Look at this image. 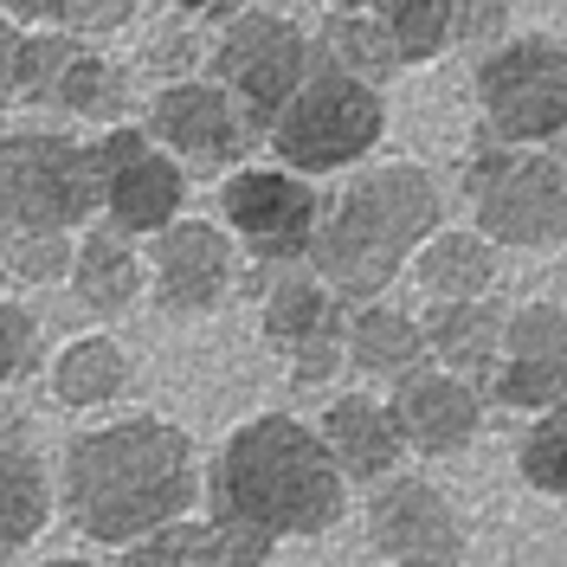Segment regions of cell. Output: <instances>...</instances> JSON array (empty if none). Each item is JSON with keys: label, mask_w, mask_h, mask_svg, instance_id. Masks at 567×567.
<instances>
[{"label": "cell", "mask_w": 567, "mask_h": 567, "mask_svg": "<svg viewBox=\"0 0 567 567\" xmlns=\"http://www.w3.org/2000/svg\"><path fill=\"white\" fill-rule=\"evenodd\" d=\"M59 509L84 542L97 548H130L162 523H175L200 496V471H194V439L181 425L136 413L116 425H91L78 432L59 458Z\"/></svg>", "instance_id": "6da1fadb"}, {"label": "cell", "mask_w": 567, "mask_h": 567, "mask_svg": "<svg viewBox=\"0 0 567 567\" xmlns=\"http://www.w3.org/2000/svg\"><path fill=\"white\" fill-rule=\"evenodd\" d=\"M342 503H349V477L336 471L317 425L290 413H258L239 432H226V445L213 452V523H239L271 542H290V535H329L342 523Z\"/></svg>", "instance_id": "7a4b0ae2"}, {"label": "cell", "mask_w": 567, "mask_h": 567, "mask_svg": "<svg viewBox=\"0 0 567 567\" xmlns=\"http://www.w3.org/2000/svg\"><path fill=\"white\" fill-rule=\"evenodd\" d=\"M439 181L413 168V162H388L374 175H361L317 219V239L303 251V265L317 271V284L336 303H374L406 258L439 233Z\"/></svg>", "instance_id": "3957f363"}, {"label": "cell", "mask_w": 567, "mask_h": 567, "mask_svg": "<svg viewBox=\"0 0 567 567\" xmlns=\"http://www.w3.org/2000/svg\"><path fill=\"white\" fill-rule=\"evenodd\" d=\"M464 200L477 219V239L491 246H561L567 239V162L548 148H503L477 136V155L464 168Z\"/></svg>", "instance_id": "277c9868"}, {"label": "cell", "mask_w": 567, "mask_h": 567, "mask_svg": "<svg viewBox=\"0 0 567 567\" xmlns=\"http://www.w3.org/2000/svg\"><path fill=\"white\" fill-rule=\"evenodd\" d=\"M381 136H388V97L329 65L303 71V84L265 130V142L278 148L290 175H336V168L361 162Z\"/></svg>", "instance_id": "5b68a950"}, {"label": "cell", "mask_w": 567, "mask_h": 567, "mask_svg": "<svg viewBox=\"0 0 567 567\" xmlns=\"http://www.w3.org/2000/svg\"><path fill=\"white\" fill-rule=\"evenodd\" d=\"M97 213V168L59 130L0 136V233H78Z\"/></svg>", "instance_id": "8992f818"}, {"label": "cell", "mask_w": 567, "mask_h": 567, "mask_svg": "<svg viewBox=\"0 0 567 567\" xmlns=\"http://www.w3.org/2000/svg\"><path fill=\"white\" fill-rule=\"evenodd\" d=\"M484 136L503 148H548L567 123V45L561 39H496L477 65Z\"/></svg>", "instance_id": "52a82bcc"}, {"label": "cell", "mask_w": 567, "mask_h": 567, "mask_svg": "<svg viewBox=\"0 0 567 567\" xmlns=\"http://www.w3.org/2000/svg\"><path fill=\"white\" fill-rule=\"evenodd\" d=\"M213 84L226 91V104L239 110V123H246V136L258 142L271 130V116L290 104V91L303 84V71H310V39L297 33L290 20L278 13H233L219 39H213Z\"/></svg>", "instance_id": "ba28073f"}, {"label": "cell", "mask_w": 567, "mask_h": 567, "mask_svg": "<svg viewBox=\"0 0 567 567\" xmlns=\"http://www.w3.org/2000/svg\"><path fill=\"white\" fill-rule=\"evenodd\" d=\"M239 284L258 290V329L290 361V374L303 388H317L342 368V329L349 322L310 265H251V271L239 265Z\"/></svg>", "instance_id": "9c48e42d"}, {"label": "cell", "mask_w": 567, "mask_h": 567, "mask_svg": "<svg viewBox=\"0 0 567 567\" xmlns=\"http://www.w3.org/2000/svg\"><path fill=\"white\" fill-rule=\"evenodd\" d=\"M219 219H226V239L246 251L251 265H303V251L317 239L322 200L310 175L239 168L219 187Z\"/></svg>", "instance_id": "30bf717a"}, {"label": "cell", "mask_w": 567, "mask_h": 567, "mask_svg": "<svg viewBox=\"0 0 567 567\" xmlns=\"http://www.w3.org/2000/svg\"><path fill=\"white\" fill-rule=\"evenodd\" d=\"M91 168H97V213L110 219V233L155 239L168 219H181L187 175L175 168V155H162L142 130H110L91 148Z\"/></svg>", "instance_id": "8fae6325"}, {"label": "cell", "mask_w": 567, "mask_h": 567, "mask_svg": "<svg viewBox=\"0 0 567 567\" xmlns=\"http://www.w3.org/2000/svg\"><path fill=\"white\" fill-rule=\"evenodd\" d=\"M368 542L393 567H464V555H471V529H464L458 503L425 477H406V471L374 484Z\"/></svg>", "instance_id": "7c38bea8"}, {"label": "cell", "mask_w": 567, "mask_h": 567, "mask_svg": "<svg viewBox=\"0 0 567 567\" xmlns=\"http://www.w3.org/2000/svg\"><path fill=\"white\" fill-rule=\"evenodd\" d=\"M567 393V310L555 303H523L503 317V342L484 374V400L509 413H542Z\"/></svg>", "instance_id": "4fadbf2b"}, {"label": "cell", "mask_w": 567, "mask_h": 567, "mask_svg": "<svg viewBox=\"0 0 567 567\" xmlns=\"http://www.w3.org/2000/svg\"><path fill=\"white\" fill-rule=\"evenodd\" d=\"M142 136L155 142V148H168L181 175H219V168H233L251 148L239 110L226 104V91L219 84H194V78L155 91Z\"/></svg>", "instance_id": "5bb4252c"}, {"label": "cell", "mask_w": 567, "mask_h": 567, "mask_svg": "<svg viewBox=\"0 0 567 567\" xmlns=\"http://www.w3.org/2000/svg\"><path fill=\"white\" fill-rule=\"evenodd\" d=\"M155 297L168 317H213L239 290V246L213 219H168L155 233Z\"/></svg>", "instance_id": "9a60e30c"}, {"label": "cell", "mask_w": 567, "mask_h": 567, "mask_svg": "<svg viewBox=\"0 0 567 567\" xmlns=\"http://www.w3.org/2000/svg\"><path fill=\"white\" fill-rule=\"evenodd\" d=\"M393 425H400V439H406V452H420V458H458L464 445L477 439V425H484V393L471 388L464 374L452 368H406L400 381H393V400H388Z\"/></svg>", "instance_id": "2e32d148"}, {"label": "cell", "mask_w": 567, "mask_h": 567, "mask_svg": "<svg viewBox=\"0 0 567 567\" xmlns=\"http://www.w3.org/2000/svg\"><path fill=\"white\" fill-rule=\"evenodd\" d=\"M20 97L71 116H116L123 104V78L104 65L78 33H20Z\"/></svg>", "instance_id": "e0dca14e"}, {"label": "cell", "mask_w": 567, "mask_h": 567, "mask_svg": "<svg viewBox=\"0 0 567 567\" xmlns=\"http://www.w3.org/2000/svg\"><path fill=\"white\" fill-rule=\"evenodd\" d=\"M368 13L388 27L400 65H432L458 45H496L509 27L503 0H374Z\"/></svg>", "instance_id": "ac0fdd59"}, {"label": "cell", "mask_w": 567, "mask_h": 567, "mask_svg": "<svg viewBox=\"0 0 567 567\" xmlns=\"http://www.w3.org/2000/svg\"><path fill=\"white\" fill-rule=\"evenodd\" d=\"M278 542L239 523H213V516H175L155 535H142L123 548V567H271Z\"/></svg>", "instance_id": "d6986e66"}, {"label": "cell", "mask_w": 567, "mask_h": 567, "mask_svg": "<svg viewBox=\"0 0 567 567\" xmlns=\"http://www.w3.org/2000/svg\"><path fill=\"white\" fill-rule=\"evenodd\" d=\"M322 445H329V458H336V471H342L349 484H381V477H393V464L406 458V439H400L393 413L374 393H342V400H329V413H322Z\"/></svg>", "instance_id": "ffe728a7"}, {"label": "cell", "mask_w": 567, "mask_h": 567, "mask_svg": "<svg viewBox=\"0 0 567 567\" xmlns=\"http://www.w3.org/2000/svg\"><path fill=\"white\" fill-rule=\"evenodd\" d=\"M52 516H59V491L45 458L33 445H0V561L33 548Z\"/></svg>", "instance_id": "44dd1931"}, {"label": "cell", "mask_w": 567, "mask_h": 567, "mask_svg": "<svg viewBox=\"0 0 567 567\" xmlns=\"http://www.w3.org/2000/svg\"><path fill=\"white\" fill-rule=\"evenodd\" d=\"M65 284L78 290L84 310H97V317H123V310L142 297V258H136V246H130L123 233H110L104 226V233L71 239Z\"/></svg>", "instance_id": "7402d4cb"}, {"label": "cell", "mask_w": 567, "mask_h": 567, "mask_svg": "<svg viewBox=\"0 0 567 567\" xmlns=\"http://www.w3.org/2000/svg\"><path fill=\"white\" fill-rule=\"evenodd\" d=\"M413 278L432 303H464V297H491L496 284V246L491 239H477V233H432L413 258Z\"/></svg>", "instance_id": "603a6c76"}, {"label": "cell", "mask_w": 567, "mask_h": 567, "mask_svg": "<svg viewBox=\"0 0 567 567\" xmlns=\"http://www.w3.org/2000/svg\"><path fill=\"white\" fill-rule=\"evenodd\" d=\"M303 39H310V65H329L342 78H354V84H374V91L388 84L393 71H406L388 27L374 13H329L317 33H303Z\"/></svg>", "instance_id": "cb8c5ba5"}, {"label": "cell", "mask_w": 567, "mask_h": 567, "mask_svg": "<svg viewBox=\"0 0 567 567\" xmlns=\"http://www.w3.org/2000/svg\"><path fill=\"white\" fill-rule=\"evenodd\" d=\"M130 393V354L116 336H78L65 349L52 354V400L59 406H116Z\"/></svg>", "instance_id": "d4e9b609"}, {"label": "cell", "mask_w": 567, "mask_h": 567, "mask_svg": "<svg viewBox=\"0 0 567 567\" xmlns=\"http://www.w3.org/2000/svg\"><path fill=\"white\" fill-rule=\"evenodd\" d=\"M425 354H439L452 374H491L496 342H503V310L491 297H464V303H432L420 322Z\"/></svg>", "instance_id": "484cf974"}, {"label": "cell", "mask_w": 567, "mask_h": 567, "mask_svg": "<svg viewBox=\"0 0 567 567\" xmlns=\"http://www.w3.org/2000/svg\"><path fill=\"white\" fill-rule=\"evenodd\" d=\"M342 342H349V361L361 374H374V381H400L406 368L425 361L420 322L406 317V310H393V303H381V297H374V303H354Z\"/></svg>", "instance_id": "4316f807"}, {"label": "cell", "mask_w": 567, "mask_h": 567, "mask_svg": "<svg viewBox=\"0 0 567 567\" xmlns=\"http://www.w3.org/2000/svg\"><path fill=\"white\" fill-rule=\"evenodd\" d=\"M516 471H523L529 491L561 496L567 503V393L561 400H548V406L529 420L523 445H516Z\"/></svg>", "instance_id": "83f0119b"}, {"label": "cell", "mask_w": 567, "mask_h": 567, "mask_svg": "<svg viewBox=\"0 0 567 567\" xmlns=\"http://www.w3.org/2000/svg\"><path fill=\"white\" fill-rule=\"evenodd\" d=\"M142 0H0L7 20H33V27H52V33H116L136 20Z\"/></svg>", "instance_id": "f1b7e54d"}, {"label": "cell", "mask_w": 567, "mask_h": 567, "mask_svg": "<svg viewBox=\"0 0 567 567\" xmlns=\"http://www.w3.org/2000/svg\"><path fill=\"white\" fill-rule=\"evenodd\" d=\"M78 233H0V271L13 284H65Z\"/></svg>", "instance_id": "f546056e"}, {"label": "cell", "mask_w": 567, "mask_h": 567, "mask_svg": "<svg viewBox=\"0 0 567 567\" xmlns=\"http://www.w3.org/2000/svg\"><path fill=\"white\" fill-rule=\"evenodd\" d=\"M39 349H45V329H39L33 310L0 303V388L27 381V374L39 368Z\"/></svg>", "instance_id": "4dcf8cb0"}, {"label": "cell", "mask_w": 567, "mask_h": 567, "mask_svg": "<svg viewBox=\"0 0 567 567\" xmlns=\"http://www.w3.org/2000/svg\"><path fill=\"white\" fill-rule=\"evenodd\" d=\"M20 97V20L0 13V104Z\"/></svg>", "instance_id": "1f68e13d"}, {"label": "cell", "mask_w": 567, "mask_h": 567, "mask_svg": "<svg viewBox=\"0 0 567 567\" xmlns=\"http://www.w3.org/2000/svg\"><path fill=\"white\" fill-rule=\"evenodd\" d=\"M33 439V425H27V406H13L7 393H0V445H27Z\"/></svg>", "instance_id": "d6a6232c"}, {"label": "cell", "mask_w": 567, "mask_h": 567, "mask_svg": "<svg viewBox=\"0 0 567 567\" xmlns=\"http://www.w3.org/2000/svg\"><path fill=\"white\" fill-rule=\"evenodd\" d=\"M187 20H233V13H246L251 0H175Z\"/></svg>", "instance_id": "836d02e7"}, {"label": "cell", "mask_w": 567, "mask_h": 567, "mask_svg": "<svg viewBox=\"0 0 567 567\" xmlns=\"http://www.w3.org/2000/svg\"><path fill=\"white\" fill-rule=\"evenodd\" d=\"M322 7H329V13H368L374 0H322Z\"/></svg>", "instance_id": "e575fe53"}, {"label": "cell", "mask_w": 567, "mask_h": 567, "mask_svg": "<svg viewBox=\"0 0 567 567\" xmlns=\"http://www.w3.org/2000/svg\"><path fill=\"white\" fill-rule=\"evenodd\" d=\"M548 155H555V162H567V123L555 130V142H548Z\"/></svg>", "instance_id": "d590c367"}, {"label": "cell", "mask_w": 567, "mask_h": 567, "mask_svg": "<svg viewBox=\"0 0 567 567\" xmlns=\"http://www.w3.org/2000/svg\"><path fill=\"white\" fill-rule=\"evenodd\" d=\"M39 567H97V561H78V555H52V561H39Z\"/></svg>", "instance_id": "8d00e7d4"}]
</instances>
